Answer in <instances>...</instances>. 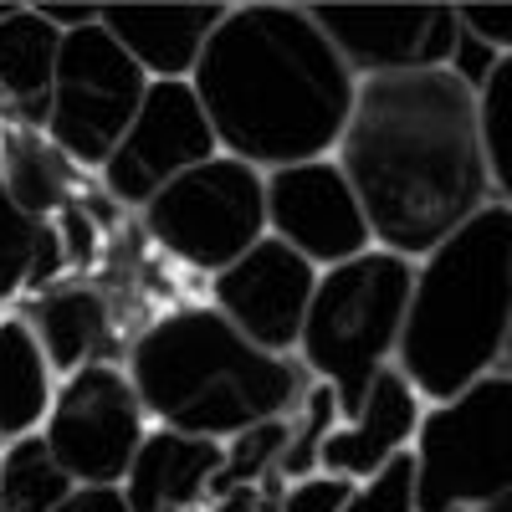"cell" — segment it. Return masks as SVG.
<instances>
[{
    "instance_id": "26",
    "label": "cell",
    "mask_w": 512,
    "mask_h": 512,
    "mask_svg": "<svg viewBox=\"0 0 512 512\" xmlns=\"http://www.w3.org/2000/svg\"><path fill=\"white\" fill-rule=\"evenodd\" d=\"M344 512H415V456L400 451L395 461H384L374 477L354 482Z\"/></svg>"
},
{
    "instance_id": "34",
    "label": "cell",
    "mask_w": 512,
    "mask_h": 512,
    "mask_svg": "<svg viewBox=\"0 0 512 512\" xmlns=\"http://www.w3.org/2000/svg\"><path fill=\"white\" fill-rule=\"evenodd\" d=\"M0 144H6V123H0Z\"/></svg>"
},
{
    "instance_id": "20",
    "label": "cell",
    "mask_w": 512,
    "mask_h": 512,
    "mask_svg": "<svg viewBox=\"0 0 512 512\" xmlns=\"http://www.w3.org/2000/svg\"><path fill=\"white\" fill-rule=\"evenodd\" d=\"M72 159H62V149L41 134V128H21L6 123V144H0V180L6 190L31 210L36 221H52L57 210H67L72 200Z\"/></svg>"
},
{
    "instance_id": "7",
    "label": "cell",
    "mask_w": 512,
    "mask_h": 512,
    "mask_svg": "<svg viewBox=\"0 0 512 512\" xmlns=\"http://www.w3.org/2000/svg\"><path fill=\"white\" fill-rule=\"evenodd\" d=\"M139 221L159 251L216 277L267 236V175L231 154H216L169 180L139 210Z\"/></svg>"
},
{
    "instance_id": "12",
    "label": "cell",
    "mask_w": 512,
    "mask_h": 512,
    "mask_svg": "<svg viewBox=\"0 0 512 512\" xmlns=\"http://www.w3.org/2000/svg\"><path fill=\"white\" fill-rule=\"evenodd\" d=\"M267 236L292 246L318 272L354 262V256H364L374 246L364 205L333 154L308 159V164H287V169L267 175Z\"/></svg>"
},
{
    "instance_id": "9",
    "label": "cell",
    "mask_w": 512,
    "mask_h": 512,
    "mask_svg": "<svg viewBox=\"0 0 512 512\" xmlns=\"http://www.w3.org/2000/svg\"><path fill=\"white\" fill-rule=\"evenodd\" d=\"M139 390L123 364H88L57 384L52 415L41 425L52 456L77 487H123L149 425Z\"/></svg>"
},
{
    "instance_id": "6",
    "label": "cell",
    "mask_w": 512,
    "mask_h": 512,
    "mask_svg": "<svg viewBox=\"0 0 512 512\" xmlns=\"http://www.w3.org/2000/svg\"><path fill=\"white\" fill-rule=\"evenodd\" d=\"M415 456V512H477L512 492V374H487L456 400L425 405Z\"/></svg>"
},
{
    "instance_id": "1",
    "label": "cell",
    "mask_w": 512,
    "mask_h": 512,
    "mask_svg": "<svg viewBox=\"0 0 512 512\" xmlns=\"http://www.w3.org/2000/svg\"><path fill=\"white\" fill-rule=\"evenodd\" d=\"M333 159L364 205L374 246L405 262H420L497 200L482 103L451 67L364 77Z\"/></svg>"
},
{
    "instance_id": "10",
    "label": "cell",
    "mask_w": 512,
    "mask_h": 512,
    "mask_svg": "<svg viewBox=\"0 0 512 512\" xmlns=\"http://www.w3.org/2000/svg\"><path fill=\"white\" fill-rule=\"evenodd\" d=\"M216 154H221L216 128H210L190 82H149L139 118L128 123V134L98 169V180L118 205L144 210L169 180H180L185 169L216 159Z\"/></svg>"
},
{
    "instance_id": "33",
    "label": "cell",
    "mask_w": 512,
    "mask_h": 512,
    "mask_svg": "<svg viewBox=\"0 0 512 512\" xmlns=\"http://www.w3.org/2000/svg\"><path fill=\"white\" fill-rule=\"evenodd\" d=\"M502 374H512V333H507V349H502Z\"/></svg>"
},
{
    "instance_id": "3",
    "label": "cell",
    "mask_w": 512,
    "mask_h": 512,
    "mask_svg": "<svg viewBox=\"0 0 512 512\" xmlns=\"http://www.w3.org/2000/svg\"><path fill=\"white\" fill-rule=\"evenodd\" d=\"M507 333H512V210L492 200L415 262L395 369L410 379V390L425 405H441L502 369Z\"/></svg>"
},
{
    "instance_id": "19",
    "label": "cell",
    "mask_w": 512,
    "mask_h": 512,
    "mask_svg": "<svg viewBox=\"0 0 512 512\" xmlns=\"http://www.w3.org/2000/svg\"><path fill=\"white\" fill-rule=\"evenodd\" d=\"M57 400V374L26 313L0 318V446L41 436Z\"/></svg>"
},
{
    "instance_id": "30",
    "label": "cell",
    "mask_w": 512,
    "mask_h": 512,
    "mask_svg": "<svg viewBox=\"0 0 512 512\" xmlns=\"http://www.w3.org/2000/svg\"><path fill=\"white\" fill-rule=\"evenodd\" d=\"M57 512H134L123 487H72V497Z\"/></svg>"
},
{
    "instance_id": "32",
    "label": "cell",
    "mask_w": 512,
    "mask_h": 512,
    "mask_svg": "<svg viewBox=\"0 0 512 512\" xmlns=\"http://www.w3.org/2000/svg\"><path fill=\"white\" fill-rule=\"evenodd\" d=\"M477 512H512V492H502L497 502H487V507H477Z\"/></svg>"
},
{
    "instance_id": "28",
    "label": "cell",
    "mask_w": 512,
    "mask_h": 512,
    "mask_svg": "<svg viewBox=\"0 0 512 512\" xmlns=\"http://www.w3.org/2000/svg\"><path fill=\"white\" fill-rule=\"evenodd\" d=\"M456 16H461V31L477 36L487 52L512 57V0H502V6H482V0H472V6H456Z\"/></svg>"
},
{
    "instance_id": "8",
    "label": "cell",
    "mask_w": 512,
    "mask_h": 512,
    "mask_svg": "<svg viewBox=\"0 0 512 512\" xmlns=\"http://www.w3.org/2000/svg\"><path fill=\"white\" fill-rule=\"evenodd\" d=\"M144 98H149L144 67L103 31V21L82 26L62 36V52H57L47 139L77 169H103L118 139L128 134V123L139 118Z\"/></svg>"
},
{
    "instance_id": "2",
    "label": "cell",
    "mask_w": 512,
    "mask_h": 512,
    "mask_svg": "<svg viewBox=\"0 0 512 512\" xmlns=\"http://www.w3.org/2000/svg\"><path fill=\"white\" fill-rule=\"evenodd\" d=\"M190 88L216 128L221 154L272 175L338 149L359 77L328 47L308 6L246 0L205 41Z\"/></svg>"
},
{
    "instance_id": "27",
    "label": "cell",
    "mask_w": 512,
    "mask_h": 512,
    "mask_svg": "<svg viewBox=\"0 0 512 512\" xmlns=\"http://www.w3.org/2000/svg\"><path fill=\"white\" fill-rule=\"evenodd\" d=\"M354 482L349 477H328V472H313V477H297L282 487V502L277 512H344Z\"/></svg>"
},
{
    "instance_id": "16",
    "label": "cell",
    "mask_w": 512,
    "mask_h": 512,
    "mask_svg": "<svg viewBox=\"0 0 512 512\" xmlns=\"http://www.w3.org/2000/svg\"><path fill=\"white\" fill-rule=\"evenodd\" d=\"M221 466H226L221 441H200L154 425L123 477V497L134 512H195L210 502V482H216Z\"/></svg>"
},
{
    "instance_id": "18",
    "label": "cell",
    "mask_w": 512,
    "mask_h": 512,
    "mask_svg": "<svg viewBox=\"0 0 512 512\" xmlns=\"http://www.w3.org/2000/svg\"><path fill=\"white\" fill-rule=\"evenodd\" d=\"M26 323L36 328L41 349L52 359V374H77L88 364H113V308L93 287H52L26 308Z\"/></svg>"
},
{
    "instance_id": "11",
    "label": "cell",
    "mask_w": 512,
    "mask_h": 512,
    "mask_svg": "<svg viewBox=\"0 0 512 512\" xmlns=\"http://www.w3.org/2000/svg\"><path fill=\"white\" fill-rule=\"evenodd\" d=\"M328 47L344 57V67L364 77H400V72H436L451 67L461 16L441 0L415 6H308Z\"/></svg>"
},
{
    "instance_id": "31",
    "label": "cell",
    "mask_w": 512,
    "mask_h": 512,
    "mask_svg": "<svg viewBox=\"0 0 512 512\" xmlns=\"http://www.w3.org/2000/svg\"><path fill=\"white\" fill-rule=\"evenodd\" d=\"M98 11H103V6H62V0H41V6H36V16L52 21L62 36H72V31H82V26H98Z\"/></svg>"
},
{
    "instance_id": "5",
    "label": "cell",
    "mask_w": 512,
    "mask_h": 512,
    "mask_svg": "<svg viewBox=\"0 0 512 512\" xmlns=\"http://www.w3.org/2000/svg\"><path fill=\"white\" fill-rule=\"evenodd\" d=\"M410 277H415V262L379 246H369L354 262L318 272L308 323H303V338H297V359H303L313 379L333 384L344 420L364 405L374 374L395 364Z\"/></svg>"
},
{
    "instance_id": "23",
    "label": "cell",
    "mask_w": 512,
    "mask_h": 512,
    "mask_svg": "<svg viewBox=\"0 0 512 512\" xmlns=\"http://www.w3.org/2000/svg\"><path fill=\"white\" fill-rule=\"evenodd\" d=\"M344 420V410H338V395H333V384L313 379L303 400H297V410L287 415L292 425V436H287V451L277 461V482H297V477H313L318 472V456H323V441L333 436V425Z\"/></svg>"
},
{
    "instance_id": "17",
    "label": "cell",
    "mask_w": 512,
    "mask_h": 512,
    "mask_svg": "<svg viewBox=\"0 0 512 512\" xmlns=\"http://www.w3.org/2000/svg\"><path fill=\"white\" fill-rule=\"evenodd\" d=\"M57 52H62V31L41 21L36 6H0V123H21L47 134Z\"/></svg>"
},
{
    "instance_id": "22",
    "label": "cell",
    "mask_w": 512,
    "mask_h": 512,
    "mask_svg": "<svg viewBox=\"0 0 512 512\" xmlns=\"http://www.w3.org/2000/svg\"><path fill=\"white\" fill-rule=\"evenodd\" d=\"M72 487L77 482L62 472L47 436H21L0 446V512H57Z\"/></svg>"
},
{
    "instance_id": "25",
    "label": "cell",
    "mask_w": 512,
    "mask_h": 512,
    "mask_svg": "<svg viewBox=\"0 0 512 512\" xmlns=\"http://www.w3.org/2000/svg\"><path fill=\"white\" fill-rule=\"evenodd\" d=\"M477 103H482V149L492 169V195L512 210V57L492 67Z\"/></svg>"
},
{
    "instance_id": "4",
    "label": "cell",
    "mask_w": 512,
    "mask_h": 512,
    "mask_svg": "<svg viewBox=\"0 0 512 512\" xmlns=\"http://www.w3.org/2000/svg\"><path fill=\"white\" fill-rule=\"evenodd\" d=\"M128 379L154 425L231 441L262 420H287L313 384L303 359H277L241 338L216 308H175L128 349Z\"/></svg>"
},
{
    "instance_id": "21",
    "label": "cell",
    "mask_w": 512,
    "mask_h": 512,
    "mask_svg": "<svg viewBox=\"0 0 512 512\" xmlns=\"http://www.w3.org/2000/svg\"><path fill=\"white\" fill-rule=\"evenodd\" d=\"M57 267H62L57 221H36L0 180V308L41 287Z\"/></svg>"
},
{
    "instance_id": "29",
    "label": "cell",
    "mask_w": 512,
    "mask_h": 512,
    "mask_svg": "<svg viewBox=\"0 0 512 512\" xmlns=\"http://www.w3.org/2000/svg\"><path fill=\"white\" fill-rule=\"evenodd\" d=\"M277 502H282V482L272 477V482L236 487V492H226L216 502H205V512H277Z\"/></svg>"
},
{
    "instance_id": "24",
    "label": "cell",
    "mask_w": 512,
    "mask_h": 512,
    "mask_svg": "<svg viewBox=\"0 0 512 512\" xmlns=\"http://www.w3.org/2000/svg\"><path fill=\"white\" fill-rule=\"evenodd\" d=\"M287 436H292L287 420H262V425H251V431L231 436L226 441V466L216 472V482H210V502L236 492V487L272 482L277 477V461L287 451Z\"/></svg>"
},
{
    "instance_id": "15",
    "label": "cell",
    "mask_w": 512,
    "mask_h": 512,
    "mask_svg": "<svg viewBox=\"0 0 512 512\" xmlns=\"http://www.w3.org/2000/svg\"><path fill=\"white\" fill-rule=\"evenodd\" d=\"M226 11L231 6H210V0L200 6H103L98 21L144 67L149 82H190Z\"/></svg>"
},
{
    "instance_id": "13",
    "label": "cell",
    "mask_w": 512,
    "mask_h": 512,
    "mask_svg": "<svg viewBox=\"0 0 512 512\" xmlns=\"http://www.w3.org/2000/svg\"><path fill=\"white\" fill-rule=\"evenodd\" d=\"M313 287H318V267L303 262L277 236H262L241 262H231L226 272L210 277V297H216L210 308L241 338H251L256 349L292 359L297 338H303V323H308Z\"/></svg>"
},
{
    "instance_id": "14",
    "label": "cell",
    "mask_w": 512,
    "mask_h": 512,
    "mask_svg": "<svg viewBox=\"0 0 512 512\" xmlns=\"http://www.w3.org/2000/svg\"><path fill=\"white\" fill-rule=\"evenodd\" d=\"M420 415H425V400L410 390V379L395 364L379 369L374 384L364 390V405L349 420H338L333 436L323 441L318 472L349 477V482L374 477L384 461H395L400 451H410V441L420 431Z\"/></svg>"
}]
</instances>
